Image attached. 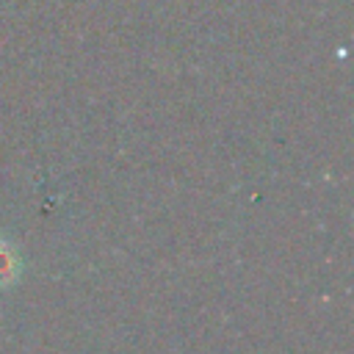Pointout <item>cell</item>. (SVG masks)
Returning <instances> with one entry per match:
<instances>
[{
	"mask_svg": "<svg viewBox=\"0 0 354 354\" xmlns=\"http://www.w3.org/2000/svg\"><path fill=\"white\" fill-rule=\"evenodd\" d=\"M19 271H22L19 252L8 241H0V288L14 285L19 279Z\"/></svg>",
	"mask_w": 354,
	"mask_h": 354,
	"instance_id": "1",
	"label": "cell"
}]
</instances>
